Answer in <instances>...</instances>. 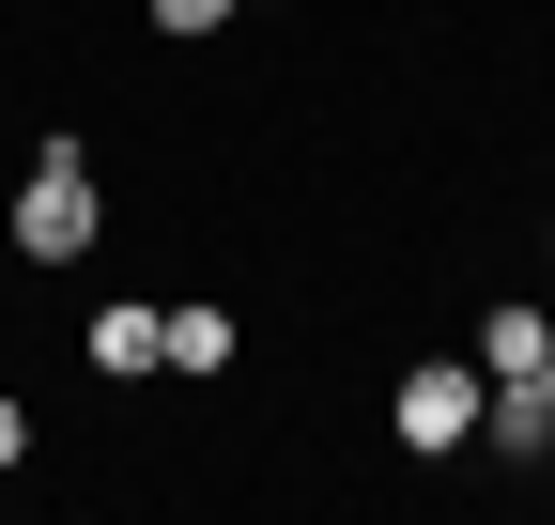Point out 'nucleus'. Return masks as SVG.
Masks as SVG:
<instances>
[{
	"instance_id": "nucleus-1",
	"label": "nucleus",
	"mask_w": 555,
	"mask_h": 525,
	"mask_svg": "<svg viewBox=\"0 0 555 525\" xmlns=\"http://www.w3.org/2000/svg\"><path fill=\"white\" fill-rule=\"evenodd\" d=\"M108 247V185H93V140H47L16 170V262H93Z\"/></svg>"
},
{
	"instance_id": "nucleus-2",
	"label": "nucleus",
	"mask_w": 555,
	"mask_h": 525,
	"mask_svg": "<svg viewBox=\"0 0 555 525\" xmlns=\"http://www.w3.org/2000/svg\"><path fill=\"white\" fill-rule=\"evenodd\" d=\"M478 386H494L478 356H416V371L386 386V433L416 448V464H448V448H478Z\"/></svg>"
},
{
	"instance_id": "nucleus-3",
	"label": "nucleus",
	"mask_w": 555,
	"mask_h": 525,
	"mask_svg": "<svg viewBox=\"0 0 555 525\" xmlns=\"http://www.w3.org/2000/svg\"><path fill=\"white\" fill-rule=\"evenodd\" d=\"M540 356H555V309H540V294H509V309H478V371H494V386H525Z\"/></svg>"
},
{
	"instance_id": "nucleus-4",
	"label": "nucleus",
	"mask_w": 555,
	"mask_h": 525,
	"mask_svg": "<svg viewBox=\"0 0 555 525\" xmlns=\"http://www.w3.org/2000/svg\"><path fill=\"white\" fill-rule=\"evenodd\" d=\"M155 341H170V309H139V294H124V309H93V341H78V356H93L108 386H139V371H155Z\"/></svg>"
},
{
	"instance_id": "nucleus-5",
	"label": "nucleus",
	"mask_w": 555,
	"mask_h": 525,
	"mask_svg": "<svg viewBox=\"0 0 555 525\" xmlns=\"http://www.w3.org/2000/svg\"><path fill=\"white\" fill-rule=\"evenodd\" d=\"M155 371H201V386H217V371H232V309H217V294H185V309H170V341H155Z\"/></svg>"
},
{
	"instance_id": "nucleus-6",
	"label": "nucleus",
	"mask_w": 555,
	"mask_h": 525,
	"mask_svg": "<svg viewBox=\"0 0 555 525\" xmlns=\"http://www.w3.org/2000/svg\"><path fill=\"white\" fill-rule=\"evenodd\" d=\"M155 31H217V16H247V0H139Z\"/></svg>"
},
{
	"instance_id": "nucleus-7",
	"label": "nucleus",
	"mask_w": 555,
	"mask_h": 525,
	"mask_svg": "<svg viewBox=\"0 0 555 525\" xmlns=\"http://www.w3.org/2000/svg\"><path fill=\"white\" fill-rule=\"evenodd\" d=\"M16 464H31V402L0 386V479H16Z\"/></svg>"
},
{
	"instance_id": "nucleus-8",
	"label": "nucleus",
	"mask_w": 555,
	"mask_h": 525,
	"mask_svg": "<svg viewBox=\"0 0 555 525\" xmlns=\"http://www.w3.org/2000/svg\"><path fill=\"white\" fill-rule=\"evenodd\" d=\"M540 402H555V356H540Z\"/></svg>"
},
{
	"instance_id": "nucleus-9",
	"label": "nucleus",
	"mask_w": 555,
	"mask_h": 525,
	"mask_svg": "<svg viewBox=\"0 0 555 525\" xmlns=\"http://www.w3.org/2000/svg\"><path fill=\"white\" fill-rule=\"evenodd\" d=\"M540 262H555V232H540Z\"/></svg>"
},
{
	"instance_id": "nucleus-10",
	"label": "nucleus",
	"mask_w": 555,
	"mask_h": 525,
	"mask_svg": "<svg viewBox=\"0 0 555 525\" xmlns=\"http://www.w3.org/2000/svg\"><path fill=\"white\" fill-rule=\"evenodd\" d=\"M247 16H262V0H247Z\"/></svg>"
}]
</instances>
